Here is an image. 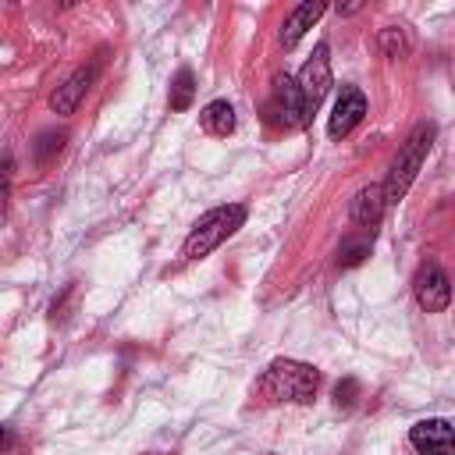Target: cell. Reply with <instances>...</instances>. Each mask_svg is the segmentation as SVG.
<instances>
[{
  "label": "cell",
  "instance_id": "7c38bea8",
  "mask_svg": "<svg viewBox=\"0 0 455 455\" xmlns=\"http://www.w3.org/2000/svg\"><path fill=\"white\" fill-rule=\"evenodd\" d=\"M199 124L210 135H231L235 132V107L228 100H213L199 110Z\"/></svg>",
  "mask_w": 455,
  "mask_h": 455
},
{
  "label": "cell",
  "instance_id": "3957f363",
  "mask_svg": "<svg viewBox=\"0 0 455 455\" xmlns=\"http://www.w3.org/2000/svg\"><path fill=\"white\" fill-rule=\"evenodd\" d=\"M430 142H434V124H419V128L409 135V142L402 146V153H398V156H395V164H391L387 181L380 185V192H384V203H387V206H391V203H398V199L409 192V185H412L416 171H419V167H423V160H427Z\"/></svg>",
  "mask_w": 455,
  "mask_h": 455
},
{
  "label": "cell",
  "instance_id": "e0dca14e",
  "mask_svg": "<svg viewBox=\"0 0 455 455\" xmlns=\"http://www.w3.org/2000/svg\"><path fill=\"white\" fill-rule=\"evenodd\" d=\"M355 391H359V384H355L352 377H348V380H341V384L334 387V398H338V405H345V409H348V405L355 402Z\"/></svg>",
  "mask_w": 455,
  "mask_h": 455
},
{
  "label": "cell",
  "instance_id": "8fae6325",
  "mask_svg": "<svg viewBox=\"0 0 455 455\" xmlns=\"http://www.w3.org/2000/svg\"><path fill=\"white\" fill-rule=\"evenodd\" d=\"M384 206H387V203H384L380 185H370V188L355 192V199H352V220H355V224H363V228H373V224L380 220Z\"/></svg>",
  "mask_w": 455,
  "mask_h": 455
},
{
  "label": "cell",
  "instance_id": "8992f818",
  "mask_svg": "<svg viewBox=\"0 0 455 455\" xmlns=\"http://www.w3.org/2000/svg\"><path fill=\"white\" fill-rule=\"evenodd\" d=\"M267 114H270V121L281 124V128H299V124H306V110H302V96H299V89H295V78H288V75H277V78H274V92H270Z\"/></svg>",
  "mask_w": 455,
  "mask_h": 455
},
{
  "label": "cell",
  "instance_id": "ba28073f",
  "mask_svg": "<svg viewBox=\"0 0 455 455\" xmlns=\"http://www.w3.org/2000/svg\"><path fill=\"white\" fill-rule=\"evenodd\" d=\"M363 114H366V96H363L355 85H345V89H341V96H338V103H334V110H331L327 135H331V139L348 135V132L363 121Z\"/></svg>",
  "mask_w": 455,
  "mask_h": 455
},
{
  "label": "cell",
  "instance_id": "5bb4252c",
  "mask_svg": "<svg viewBox=\"0 0 455 455\" xmlns=\"http://www.w3.org/2000/svg\"><path fill=\"white\" fill-rule=\"evenodd\" d=\"M380 50H384V57H405V53H409L405 28H398V25L384 28V32H380Z\"/></svg>",
  "mask_w": 455,
  "mask_h": 455
},
{
  "label": "cell",
  "instance_id": "277c9868",
  "mask_svg": "<svg viewBox=\"0 0 455 455\" xmlns=\"http://www.w3.org/2000/svg\"><path fill=\"white\" fill-rule=\"evenodd\" d=\"M295 89L302 96V110H306V121H309L313 110L323 103V96L331 89V50H327V43H320L313 50V57L302 64V71L295 78Z\"/></svg>",
  "mask_w": 455,
  "mask_h": 455
},
{
  "label": "cell",
  "instance_id": "52a82bcc",
  "mask_svg": "<svg viewBox=\"0 0 455 455\" xmlns=\"http://www.w3.org/2000/svg\"><path fill=\"white\" fill-rule=\"evenodd\" d=\"M409 441L419 455H455V434L448 419H419L409 430Z\"/></svg>",
  "mask_w": 455,
  "mask_h": 455
},
{
  "label": "cell",
  "instance_id": "d6986e66",
  "mask_svg": "<svg viewBox=\"0 0 455 455\" xmlns=\"http://www.w3.org/2000/svg\"><path fill=\"white\" fill-rule=\"evenodd\" d=\"M359 11V4H345V7H338V14H355Z\"/></svg>",
  "mask_w": 455,
  "mask_h": 455
},
{
  "label": "cell",
  "instance_id": "2e32d148",
  "mask_svg": "<svg viewBox=\"0 0 455 455\" xmlns=\"http://www.w3.org/2000/svg\"><path fill=\"white\" fill-rule=\"evenodd\" d=\"M363 256H370V242L366 238H359V242H345L341 245V267H355V263H363Z\"/></svg>",
  "mask_w": 455,
  "mask_h": 455
},
{
  "label": "cell",
  "instance_id": "6da1fadb",
  "mask_svg": "<svg viewBox=\"0 0 455 455\" xmlns=\"http://www.w3.org/2000/svg\"><path fill=\"white\" fill-rule=\"evenodd\" d=\"M320 387V373L309 363L299 359H274L263 377L256 380V398L259 402H313Z\"/></svg>",
  "mask_w": 455,
  "mask_h": 455
},
{
  "label": "cell",
  "instance_id": "ac0fdd59",
  "mask_svg": "<svg viewBox=\"0 0 455 455\" xmlns=\"http://www.w3.org/2000/svg\"><path fill=\"white\" fill-rule=\"evenodd\" d=\"M11 167H14V164H11V153L4 149V153H0V203H4L7 185H11Z\"/></svg>",
  "mask_w": 455,
  "mask_h": 455
},
{
  "label": "cell",
  "instance_id": "30bf717a",
  "mask_svg": "<svg viewBox=\"0 0 455 455\" xmlns=\"http://www.w3.org/2000/svg\"><path fill=\"white\" fill-rule=\"evenodd\" d=\"M327 11V4H320V0H306V4H299L291 14H288V21H284V28H281V46L284 50H291L309 28H313V21L320 18Z\"/></svg>",
  "mask_w": 455,
  "mask_h": 455
},
{
  "label": "cell",
  "instance_id": "5b68a950",
  "mask_svg": "<svg viewBox=\"0 0 455 455\" xmlns=\"http://www.w3.org/2000/svg\"><path fill=\"white\" fill-rule=\"evenodd\" d=\"M412 295L416 302L427 309V313H444L448 302H451V284H448V274L437 267V263H423L412 277Z\"/></svg>",
  "mask_w": 455,
  "mask_h": 455
},
{
  "label": "cell",
  "instance_id": "ffe728a7",
  "mask_svg": "<svg viewBox=\"0 0 455 455\" xmlns=\"http://www.w3.org/2000/svg\"><path fill=\"white\" fill-rule=\"evenodd\" d=\"M11 437H7V427H0V444H7Z\"/></svg>",
  "mask_w": 455,
  "mask_h": 455
},
{
  "label": "cell",
  "instance_id": "4fadbf2b",
  "mask_svg": "<svg viewBox=\"0 0 455 455\" xmlns=\"http://www.w3.org/2000/svg\"><path fill=\"white\" fill-rule=\"evenodd\" d=\"M192 96H196V78L188 68H181L171 82V110H188L192 107Z\"/></svg>",
  "mask_w": 455,
  "mask_h": 455
},
{
  "label": "cell",
  "instance_id": "9c48e42d",
  "mask_svg": "<svg viewBox=\"0 0 455 455\" xmlns=\"http://www.w3.org/2000/svg\"><path fill=\"white\" fill-rule=\"evenodd\" d=\"M92 78H96V68H78L64 85H57V92L50 96V107L57 114H75V107L82 103V96L92 85Z\"/></svg>",
  "mask_w": 455,
  "mask_h": 455
},
{
  "label": "cell",
  "instance_id": "9a60e30c",
  "mask_svg": "<svg viewBox=\"0 0 455 455\" xmlns=\"http://www.w3.org/2000/svg\"><path fill=\"white\" fill-rule=\"evenodd\" d=\"M60 146H64V132H43L36 142V160L46 164L53 153H60Z\"/></svg>",
  "mask_w": 455,
  "mask_h": 455
},
{
  "label": "cell",
  "instance_id": "7a4b0ae2",
  "mask_svg": "<svg viewBox=\"0 0 455 455\" xmlns=\"http://www.w3.org/2000/svg\"><path fill=\"white\" fill-rule=\"evenodd\" d=\"M242 224H245V206H242V203L213 206L210 213H203V217L192 224V231H188V238H185V245H181V256H185V259H203V256H210V252H213L220 242H228Z\"/></svg>",
  "mask_w": 455,
  "mask_h": 455
}]
</instances>
